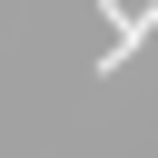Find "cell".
<instances>
[{
    "instance_id": "cell-1",
    "label": "cell",
    "mask_w": 158,
    "mask_h": 158,
    "mask_svg": "<svg viewBox=\"0 0 158 158\" xmlns=\"http://www.w3.org/2000/svg\"><path fill=\"white\" fill-rule=\"evenodd\" d=\"M148 30H158V0H128V10H109V49H99V79H118V69L148 49Z\"/></svg>"
}]
</instances>
